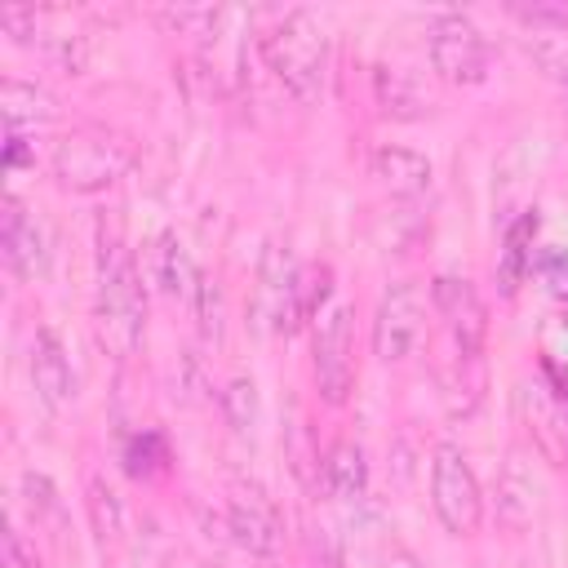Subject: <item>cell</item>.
Wrapping results in <instances>:
<instances>
[{
	"mask_svg": "<svg viewBox=\"0 0 568 568\" xmlns=\"http://www.w3.org/2000/svg\"><path fill=\"white\" fill-rule=\"evenodd\" d=\"M226 528L231 537L248 550V555H280L284 546V519L275 510V501L257 488V484H235L231 497H226Z\"/></svg>",
	"mask_w": 568,
	"mask_h": 568,
	"instance_id": "obj_9",
	"label": "cell"
},
{
	"mask_svg": "<svg viewBox=\"0 0 568 568\" xmlns=\"http://www.w3.org/2000/svg\"><path fill=\"white\" fill-rule=\"evenodd\" d=\"M528 58L546 80H555L568 93V31H532L528 36Z\"/></svg>",
	"mask_w": 568,
	"mask_h": 568,
	"instance_id": "obj_18",
	"label": "cell"
},
{
	"mask_svg": "<svg viewBox=\"0 0 568 568\" xmlns=\"http://www.w3.org/2000/svg\"><path fill=\"white\" fill-rule=\"evenodd\" d=\"M488 40L466 13H439L430 22V67L444 84H479L488 80Z\"/></svg>",
	"mask_w": 568,
	"mask_h": 568,
	"instance_id": "obj_5",
	"label": "cell"
},
{
	"mask_svg": "<svg viewBox=\"0 0 568 568\" xmlns=\"http://www.w3.org/2000/svg\"><path fill=\"white\" fill-rule=\"evenodd\" d=\"M328 293H333V271H328L324 262L297 266V275H293V320H297V324L311 320V315L324 306Z\"/></svg>",
	"mask_w": 568,
	"mask_h": 568,
	"instance_id": "obj_17",
	"label": "cell"
},
{
	"mask_svg": "<svg viewBox=\"0 0 568 568\" xmlns=\"http://www.w3.org/2000/svg\"><path fill=\"white\" fill-rule=\"evenodd\" d=\"M226 399L235 404V413H231V417H235V426L244 430V426L253 422V382H235V386L226 390Z\"/></svg>",
	"mask_w": 568,
	"mask_h": 568,
	"instance_id": "obj_23",
	"label": "cell"
},
{
	"mask_svg": "<svg viewBox=\"0 0 568 568\" xmlns=\"http://www.w3.org/2000/svg\"><path fill=\"white\" fill-rule=\"evenodd\" d=\"M377 93H382V111L386 115H422L430 106L417 89H408L404 71H390V67L377 71Z\"/></svg>",
	"mask_w": 568,
	"mask_h": 568,
	"instance_id": "obj_20",
	"label": "cell"
},
{
	"mask_svg": "<svg viewBox=\"0 0 568 568\" xmlns=\"http://www.w3.org/2000/svg\"><path fill=\"white\" fill-rule=\"evenodd\" d=\"M164 462H169V444L155 430H142V435H133L124 444V470L133 479H151L155 470H164Z\"/></svg>",
	"mask_w": 568,
	"mask_h": 568,
	"instance_id": "obj_19",
	"label": "cell"
},
{
	"mask_svg": "<svg viewBox=\"0 0 568 568\" xmlns=\"http://www.w3.org/2000/svg\"><path fill=\"white\" fill-rule=\"evenodd\" d=\"M430 506L453 537H470L484 524V493L457 444H435L430 453Z\"/></svg>",
	"mask_w": 568,
	"mask_h": 568,
	"instance_id": "obj_4",
	"label": "cell"
},
{
	"mask_svg": "<svg viewBox=\"0 0 568 568\" xmlns=\"http://www.w3.org/2000/svg\"><path fill=\"white\" fill-rule=\"evenodd\" d=\"M537 275L555 302H568V248H541L537 253Z\"/></svg>",
	"mask_w": 568,
	"mask_h": 568,
	"instance_id": "obj_21",
	"label": "cell"
},
{
	"mask_svg": "<svg viewBox=\"0 0 568 568\" xmlns=\"http://www.w3.org/2000/svg\"><path fill=\"white\" fill-rule=\"evenodd\" d=\"M133 138L106 124H84L71 129L58 151H53V178L67 191H106L111 182H120L133 169Z\"/></svg>",
	"mask_w": 568,
	"mask_h": 568,
	"instance_id": "obj_3",
	"label": "cell"
},
{
	"mask_svg": "<svg viewBox=\"0 0 568 568\" xmlns=\"http://www.w3.org/2000/svg\"><path fill=\"white\" fill-rule=\"evenodd\" d=\"M89 510H93V524H98L102 537L120 532V501L102 479H89Z\"/></svg>",
	"mask_w": 568,
	"mask_h": 568,
	"instance_id": "obj_22",
	"label": "cell"
},
{
	"mask_svg": "<svg viewBox=\"0 0 568 568\" xmlns=\"http://www.w3.org/2000/svg\"><path fill=\"white\" fill-rule=\"evenodd\" d=\"M324 488L337 501L364 497V488H368V462H364V448L355 439H337L324 453Z\"/></svg>",
	"mask_w": 568,
	"mask_h": 568,
	"instance_id": "obj_14",
	"label": "cell"
},
{
	"mask_svg": "<svg viewBox=\"0 0 568 568\" xmlns=\"http://www.w3.org/2000/svg\"><path fill=\"white\" fill-rule=\"evenodd\" d=\"M0 244H4V262L18 280H40L49 271V248H44V231L40 222L18 204L4 200V217H0Z\"/></svg>",
	"mask_w": 568,
	"mask_h": 568,
	"instance_id": "obj_10",
	"label": "cell"
},
{
	"mask_svg": "<svg viewBox=\"0 0 568 568\" xmlns=\"http://www.w3.org/2000/svg\"><path fill=\"white\" fill-rule=\"evenodd\" d=\"M262 62L297 102H315L328 75V27L311 9H288L262 36Z\"/></svg>",
	"mask_w": 568,
	"mask_h": 568,
	"instance_id": "obj_2",
	"label": "cell"
},
{
	"mask_svg": "<svg viewBox=\"0 0 568 568\" xmlns=\"http://www.w3.org/2000/svg\"><path fill=\"white\" fill-rule=\"evenodd\" d=\"M426 333V293L413 280H399L382 293L373 315V355L382 364H404Z\"/></svg>",
	"mask_w": 568,
	"mask_h": 568,
	"instance_id": "obj_6",
	"label": "cell"
},
{
	"mask_svg": "<svg viewBox=\"0 0 568 568\" xmlns=\"http://www.w3.org/2000/svg\"><path fill=\"white\" fill-rule=\"evenodd\" d=\"M98 342L115 355L129 359L142 346L146 333V288H142V271L133 262V253L120 240H102L98 253Z\"/></svg>",
	"mask_w": 568,
	"mask_h": 568,
	"instance_id": "obj_1",
	"label": "cell"
},
{
	"mask_svg": "<svg viewBox=\"0 0 568 568\" xmlns=\"http://www.w3.org/2000/svg\"><path fill=\"white\" fill-rule=\"evenodd\" d=\"M532 231H537V213H524L510 231H506V244H501V262H497V284L501 293L510 297L519 288V280L532 271Z\"/></svg>",
	"mask_w": 568,
	"mask_h": 568,
	"instance_id": "obj_16",
	"label": "cell"
},
{
	"mask_svg": "<svg viewBox=\"0 0 568 568\" xmlns=\"http://www.w3.org/2000/svg\"><path fill=\"white\" fill-rule=\"evenodd\" d=\"M22 160H27V138H22V133H9V146H4V169L13 173Z\"/></svg>",
	"mask_w": 568,
	"mask_h": 568,
	"instance_id": "obj_24",
	"label": "cell"
},
{
	"mask_svg": "<svg viewBox=\"0 0 568 568\" xmlns=\"http://www.w3.org/2000/svg\"><path fill=\"white\" fill-rule=\"evenodd\" d=\"M373 178H377L390 195L413 200V195H426V191H430L435 169H430V160H426L422 151H413V146H377V151H373Z\"/></svg>",
	"mask_w": 568,
	"mask_h": 568,
	"instance_id": "obj_13",
	"label": "cell"
},
{
	"mask_svg": "<svg viewBox=\"0 0 568 568\" xmlns=\"http://www.w3.org/2000/svg\"><path fill=\"white\" fill-rule=\"evenodd\" d=\"M31 382L49 408H67L75 399V368L67 359V346L53 328H36L31 342Z\"/></svg>",
	"mask_w": 568,
	"mask_h": 568,
	"instance_id": "obj_11",
	"label": "cell"
},
{
	"mask_svg": "<svg viewBox=\"0 0 568 568\" xmlns=\"http://www.w3.org/2000/svg\"><path fill=\"white\" fill-rule=\"evenodd\" d=\"M0 115H4V129L9 133H22L31 124H44L58 115L53 98L40 89V84H27V80H4L0 84Z\"/></svg>",
	"mask_w": 568,
	"mask_h": 568,
	"instance_id": "obj_15",
	"label": "cell"
},
{
	"mask_svg": "<svg viewBox=\"0 0 568 568\" xmlns=\"http://www.w3.org/2000/svg\"><path fill=\"white\" fill-rule=\"evenodd\" d=\"M430 306L439 311L457 355L462 359H479L484 337H488V306L475 293V284L457 280V275H439V280H430Z\"/></svg>",
	"mask_w": 568,
	"mask_h": 568,
	"instance_id": "obj_8",
	"label": "cell"
},
{
	"mask_svg": "<svg viewBox=\"0 0 568 568\" xmlns=\"http://www.w3.org/2000/svg\"><path fill=\"white\" fill-rule=\"evenodd\" d=\"M315 386L324 404H346L355 390V311L333 306L315 328Z\"/></svg>",
	"mask_w": 568,
	"mask_h": 568,
	"instance_id": "obj_7",
	"label": "cell"
},
{
	"mask_svg": "<svg viewBox=\"0 0 568 568\" xmlns=\"http://www.w3.org/2000/svg\"><path fill=\"white\" fill-rule=\"evenodd\" d=\"M151 275H155V284H160L169 297H178V302H191V306H195L200 293H204V275L195 271L186 244H182L173 231H164V235L155 240V248H151Z\"/></svg>",
	"mask_w": 568,
	"mask_h": 568,
	"instance_id": "obj_12",
	"label": "cell"
}]
</instances>
